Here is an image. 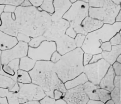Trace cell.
<instances>
[{
  "instance_id": "cell-7",
  "label": "cell",
  "mask_w": 121,
  "mask_h": 104,
  "mask_svg": "<svg viewBox=\"0 0 121 104\" xmlns=\"http://www.w3.org/2000/svg\"><path fill=\"white\" fill-rule=\"evenodd\" d=\"M18 84L20 89L17 93L20 104L29 101H39L46 96L40 86L32 82L25 84Z\"/></svg>"
},
{
  "instance_id": "cell-16",
  "label": "cell",
  "mask_w": 121,
  "mask_h": 104,
  "mask_svg": "<svg viewBox=\"0 0 121 104\" xmlns=\"http://www.w3.org/2000/svg\"><path fill=\"white\" fill-rule=\"evenodd\" d=\"M102 21L91 18L88 16L83 20L81 23L86 35L98 29L103 26Z\"/></svg>"
},
{
  "instance_id": "cell-10",
  "label": "cell",
  "mask_w": 121,
  "mask_h": 104,
  "mask_svg": "<svg viewBox=\"0 0 121 104\" xmlns=\"http://www.w3.org/2000/svg\"><path fill=\"white\" fill-rule=\"evenodd\" d=\"M69 26V22L63 18L58 21H52L43 35L47 40L55 42L65 35L66 30Z\"/></svg>"
},
{
  "instance_id": "cell-5",
  "label": "cell",
  "mask_w": 121,
  "mask_h": 104,
  "mask_svg": "<svg viewBox=\"0 0 121 104\" xmlns=\"http://www.w3.org/2000/svg\"><path fill=\"white\" fill-rule=\"evenodd\" d=\"M90 6L88 3L78 0L72 4L69 10L65 14L63 18L67 20L70 26L72 27L77 34L86 35L81 23L83 20L89 16Z\"/></svg>"
},
{
  "instance_id": "cell-14",
  "label": "cell",
  "mask_w": 121,
  "mask_h": 104,
  "mask_svg": "<svg viewBox=\"0 0 121 104\" xmlns=\"http://www.w3.org/2000/svg\"><path fill=\"white\" fill-rule=\"evenodd\" d=\"M72 4L69 0H53L54 12L51 15L52 21H58L63 18Z\"/></svg>"
},
{
  "instance_id": "cell-11",
  "label": "cell",
  "mask_w": 121,
  "mask_h": 104,
  "mask_svg": "<svg viewBox=\"0 0 121 104\" xmlns=\"http://www.w3.org/2000/svg\"><path fill=\"white\" fill-rule=\"evenodd\" d=\"M63 99L67 104H86L89 99L84 92L83 85L67 90Z\"/></svg>"
},
{
  "instance_id": "cell-33",
  "label": "cell",
  "mask_w": 121,
  "mask_h": 104,
  "mask_svg": "<svg viewBox=\"0 0 121 104\" xmlns=\"http://www.w3.org/2000/svg\"><path fill=\"white\" fill-rule=\"evenodd\" d=\"M16 37L18 42H22L27 44L31 40V37L26 34L21 32H18Z\"/></svg>"
},
{
  "instance_id": "cell-15",
  "label": "cell",
  "mask_w": 121,
  "mask_h": 104,
  "mask_svg": "<svg viewBox=\"0 0 121 104\" xmlns=\"http://www.w3.org/2000/svg\"><path fill=\"white\" fill-rule=\"evenodd\" d=\"M20 59H17L11 61L5 65H2L0 74L9 77L17 82V73L19 69Z\"/></svg>"
},
{
  "instance_id": "cell-32",
  "label": "cell",
  "mask_w": 121,
  "mask_h": 104,
  "mask_svg": "<svg viewBox=\"0 0 121 104\" xmlns=\"http://www.w3.org/2000/svg\"><path fill=\"white\" fill-rule=\"evenodd\" d=\"M24 0H0V4L2 5H11L17 7L20 6Z\"/></svg>"
},
{
  "instance_id": "cell-26",
  "label": "cell",
  "mask_w": 121,
  "mask_h": 104,
  "mask_svg": "<svg viewBox=\"0 0 121 104\" xmlns=\"http://www.w3.org/2000/svg\"><path fill=\"white\" fill-rule=\"evenodd\" d=\"M97 93L99 100L104 103L111 99V92L107 90L98 88L97 89Z\"/></svg>"
},
{
  "instance_id": "cell-50",
  "label": "cell",
  "mask_w": 121,
  "mask_h": 104,
  "mask_svg": "<svg viewBox=\"0 0 121 104\" xmlns=\"http://www.w3.org/2000/svg\"><path fill=\"white\" fill-rule=\"evenodd\" d=\"M55 104H67V103L63 99L56 100Z\"/></svg>"
},
{
  "instance_id": "cell-34",
  "label": "cell",
  "mask_w": 121,
  "mask_h": 104,
  "mask_svg": "<svg viewBox=\"0 0 121 104\" xmlns=\"http://www.w3.org/2000/svg\"><path fill=\"white\" fill-rule=\"evenodd\" d=\"M104 0H89L88 2L90 7H102Z\"/></svg>"
},
{
  "instance_id": "cell-17",
  "label": "cell",
  "mask_w": 121,
  "mask_h": 104,
  "mask_svg": "<svg viewBox=\"0 0 121 104\" xmlns=\"http://www.w3.org/2000/svg\"><path fill=\"white\" fill-rule=\"evenodd\" d=\"M18 42L16 37L0 31V50L2 51L11 49Z\"/></svg>"
},
{
  "instance_id": "cell-28",
  "label": "cell",
  "mask_w": 121,
  "mask_h": 104,
  "mask_svg": "<svg viewBox=\"0 0 121 104\" xmlns=\"http://www.w3.org/2000/svg\"><path fill=\"white\" fill-rule=\"evenodd\" d=\"M111 96L115 104H121V88L114 87L111 92Z\"/></svg>"
},
{
  "instance_id": "cell-23",
  "label": "cell",
  "mask_w": 121,
  "mask_h": 104,
  "mask_svg": "<svg viewBox=\"0 0 121 104\" xmlns=\"http://www.w3.org/2000/svg\"><path fill=\"white\" fill-rule=\"evenodd\" d=\"M17 83L9 77L0 74V87L8 89L10 91Z\"/></svg>"
},
{
  "instance_id": "cell-45",
  "label": "cell",
  "mask_w": 121,
  "mask_h": 104,
  "mask_svg": "<svg viewBox=\"0 0 121 104\" xmlns=\"http://www.w3.org/2000/svg\"><path fill=\"white\" fill-rule=\"evenodd\" d=\"M32 6L36 8L40 7L42 4L43 0H29Z\"/></svg>"
},
{
  "instance_id": "cell-3",
  "label": "cell",
  "mask_w": 121,
  "mask_h": 104,
  "mask_svg": "<svg viewBox=\"0 0 121 104\" xmlns=\"http://www.w3.org/2000/svg\"><path fill=\"white\" fill-rule=\"evenodd\" d=\"M81 48H76L62 55L60 59L54 64L55 71L63 83L69 81L83 72V57Z\"/></svg>"
},
{
  "instance_id": "cell-51",
  "label": "cell",
  "mask_w": 121,
  "mask_h": 104,
  "mask_svg": "<svg viewBox=\"0 0 121 104\" xmlns=\"http://www.w3.org/2000/svg\"><path fill=\"white\" fill-rule=\"evenodd\" d=\"M23 104H40L39 101H29L26 102Z\"/></svg>"
},
{
  "instance_id": "cell-56",
  "label": "cell",
  "mask_w": 121,
  "mask_h": 104,
  "mask_svg": "<svg viewBox=\"0 0 121 104\" xmlns=\"http://www.w3.org/2000/svg\"><path fill=\"white\" fill-rule=\"evenodd\" d=\"M116 62L121 63V54L119 56L117 59Z\"/></svg>"
},
{
  "instance_id": "cell-19",
  "label": "cell",
  "mask_w": 121,
  "mask_h": 104,
  "mask_svg": "<svg viewBox=\"0 0 121 104\" xmlns=\"http://www.w3.org/2000/svg\"><path fill=\"white\" fill-rule=\"evenodd\" d=\"M101 54L103 59L112 65L116 62L118 57L121 54V45L113 46L111 51H102Z\"/></svg>"
},
{
  "instance_id": "cell-47",
  "label": "cell",
  "mask_w": 121,
  "mask_h": 104,
  "mask_svg": "<svg viewBox=\"0 0 121 104\" xmlns=\"http://www.w3.org/2000/svg\"><path fill=\"white\" fill-rule=\"evenodd\" d=\"M20 6L23 7H29L32 6V5L29 0H24Z\"/></svg>"
},
{
  "instance_id": "cell-29",
  "label": "cell",
  "mask_w": 121,
  "mask_h": 104,
  "mask_svg": "<svg viewBox=\"0 0 121 104\" xmlns=\"http://www.w3.org/2000/svg\"><path fill=\"white\" fill-rule=\"evenodd\" d=\"M17 93L9 92L6 97L8 104H20Z\"/></svg>"
},
{
  "instance_id": "cell-53",
  "label": "cell",
  "mask_w": 121,
  "mask_h": 104,
  "mask_svg": "<svg viewBox=\"0 0 121 104\" xmlns=\"http://www.w3.org/2000/svg\"><path fill=\"white\" fill-rule=\"evenodd\" d=\"M5 5L0 4V17L3 13L4 12V9Z\"/></svg>"
},
{
  "instance_id": "cell-40",
  "label": "cell",
  "mask_w": 121,
  "mask_h": 104,
  "mask_svg": "<svg viewBox=\"0 0 121 104\" xmlns=\"http://www.w3.org/2000/svg\"><path fill=\"white\" fill-rule=\"evenodd\" d=\"M76 32L72 27L69 26L66 30L65 35L72 38H74L77 35Z\"/></svg>"
},
{
  "instance_id": "cell-27",
  "label": "cell",
  "mask_w": 121,
  "mask_h": 104,
  "mask_svg": "<svg viewBox=\"0 0 121 104\" xmlns=\"http://www.w3.org/2000/svg\"><path fill=\"white\" fill-rule=\"evenodd\" d=\"M46 40H47L46 39L43 35L31 37L30 41L28 43L29 46L32 48H37L43 41Z\"/></svg>"
},
{
  "instance_id": "cell-52",
  "label": "cell",
  "mask_w": 121,
  "mask_h": 104,
  "mask_svg": "<svg viewBox=\"0 0 121 104\" xmlns=\"http://www.w3.org/2000/svg\"><path fill=\"white\" fill-rule=\"evenodd\" d=\"M0 104H8L6 98L0 97Z\"/></svg>"
},
{
  "instance_id": "cell-42",
  "label": "cell",
  "mask_w": 121,
  "mask_h": 104,
  "mask_svg": "<svg viewBox=\"0 0 121 104\" xmlns=\"http://www.w3.org/2000/svg\"><path fill=\"white\" fill-rule=\"evenodd\" d=\"M65 94L60 90H56L53 92V98L55 100L62 99Z\"/></svg>"
},
{
  "instance_id": "cell-48",
  "label": "cell",
  "mask_w": 121,
  "mask_h": 104,
  "mask_svg": "<svg viewBox=\"0 0 121 104\" xmlns=\"http://www.w3.org/2000/svg\"><path fill=\"white\" fill-rule=\"evenodd\" d=\"M86 104H104V103L99 100L89 99Z\"/></svg>"
},
{
  "instance_id": "cell-22",
  "label": "cell",
  "mask_w": 121,
  "mask_h": 104,
  "mask_svg": "<svg viewBox=\"0 0 121 104\" xmlns=\"http://www.w3.org/2000/svg\"><path fill=\"white\" fill-rule=\"evenodd\" d=\"M36 61L28 56L20 58L19 62V69L30 72L34 68Z\"/></svg>"
},
{
  "instance_id": "cell-58",
  "label": "cell",
  "mask_w": 121,
  "mask_h": 104,
  "mask_svg": "<svg viewBox=\"0 0 121 104\" xmlns=\"http://www.w3.org/2000/svg\"><path fill=\"white\" fill-rule=\"evenodd\" d=\"M78 0H69V1L72 4H73L75 2H76Z\"/></svg>"
},
{
  "instance_id": "cell-43",
  "label": "cell",
  "mask_w": 121,
  "mask_h": 104,
  "mask_svg": "<svg viewBox=\"0 0 121 104\" xmlns=\"http://www.w3.org/2000/svg\"><path fill=\"white\" fill-rule=\"evenodd\" d=\"M121 76L116 75L114 80V87L121 89Z\"/></svg>"
},
{
  "instance_id": "cell-18",
  "label": "cell",
  "mask_w": 121,
  "mask_h": 104,
  "mask_svg": "<svg viewBox=\"0 0 121 104\" xmlns=\"http://www.w3.org/2000/svg\"><path fill=\"white\" fill-rule=\"evenodd\" d=\"M115 76L112 66H110L99 83V88L111 91L114 88V80Z\"/></svg>"
},
{
  "instance_id": "cell-37",
  "label": "cell",
  "mask_w": 121,
  "mask_h": 104,
  "mask_svg": "<svg viewBox=\"0 0 121 104\" xmlns=\"http://www.w3.org/2000/svg\"><path fill=\"white\" fill-rule=\"evenodd\" d=\"M55 101L53 98L46 96L39 101L40 104H55Z\"/></svg>"
},
{
  "instance_id": "cell-55",
  "label": "cell",
  "mask_w": 121,
  "mask_h": 104,
  "mask_svg": "<svg viewBox=\"0 0 121 104\" xmlns=\"http://www.w3.org/2000/svg\"><path fill=\"white\" fill-rule=\"evenodd\" d=\"M104 104H115V103L111 99L106 102Z\"/></svg>"
},
{
  "instance_id": "cell-54",
  "label": "cell",
  "mask_w": 121,
  "mask_h": 104,
  "mask_svg": "<svg viewBox=\"0 0 121 104\" xmlns=\"http://www.w3.org/2000/svg\"><path fill=\"white\" fill-rule=\"evenodd\" d=\"M114 4L117 5H121V0H111Z\"/></svg>"
},
{
  "instance_id": "cell-2",
  "label": "cell",
  "mask_w": 121,
  "mask_h": 104,
  "mask_svg": "<svg viewBox=\"0 0 121 104\" xmlns=\"http://www.w3.org/2000/svg\"><path fill=\"white\" fill-rule=\"evenodd\" d=\"M54 66L50 61H37L34 68L29 72L32 82L39 86L46 96L52 98L54 90H60L65 94L67 90L55 71Z\"/></svg>"
},
{
  "instance_id": "cell-12",
  "label": "cell",
  "mask_w": 121,
  "mask_h": 104,
  "mask_svg": "<svg viewBox=\"0 0 121 104\" xmlns=\"http://www.w3.org/2000/svg\"><path fill=\"white\" fill-rule=\"evenodd\" d=\"M102 7L105 16L103 22L105 24H112L115 23V18L121 10V5H117L111 0H104Z\"/></svg>"
},
{
  "instance_id": "cell-38",
  "label": "cell",
  "mask_w": 121,
  "mask_h": 104,
  "mask_svg": "<svg viewBox=\"0 0 121 104\" xmlns=\"http://www.w3.org/2000/svg\"><path fill=\"white\" fill-rule=\"evenodd\" d=\"M62 56V55L56 51L51 55L50 61L52 63L55 64L60 59Z\"/></svg>"
},
{
  "instance_id": "cell-60",
  "label": "cell",
  "mask_w": 121,
  "mask_h": 104,
  "mask_svg": "<svg viewBox=\"0 0 121 104\" xmlns=\"http://www.w3.org/2000/svg\"><path fill=\"white\" fill-rule=\"evenodd\" d=\"M79 0L83 1L86 2V3H87L88 2L89 0Z\"/></svg>"
},
{
  "instance_id": "cell-1",
  "label": "cell",
  "mask_w": 121,
  "mask_h": 104,
  "mask_svg": "<svg viewBox=\"0 0 121 104\" xmlns=\"http://www.w3.org/2000/svg\"><path fill=\"white\" fill-rule=\"evenodd\" d=\"M2 20L4 30L16 37L18 32L31 37L42 35L52 23L51 15L32 6H19L14 13H4Z\"/></svg>"
},
{
  "instance_id": "cell-25",
  "label": "cell",
  "mask_w": 121,
  "mask_h": 104,
  "mask_svg": "<svg viewBox=\"0 0 121 104\" xmlns=\"http://www.w3.org/2000/svg\"><path fill=\"white\" fill-rule=\"evenodd\" d=\"M40 7L43 11L51 15L54 12L53 0H43Z\"/></svg>"
},
{
  "instance_id": "cell-21",
  "label": "cell",
  "mask_w": 121,
  "mask_h": 104,
  "mask_svg": "<svg viewBox=\"0 0 121 104\" xmlns=\"http://www.w3.org/2000/svg\"><path fill=\"white\" fill-rule=\"evenodd\" d=\"M83 90L89 99L99 100L97 93V89L99 88V85H96L88 81L83 85Z\"/></svg>"
},
{
  "instance_id": "cell-59",
  "label": "cell",
  "mask_w": 121,
  "mask_h": 104,
  "mask_svg": "<svg viewBox=\"0 0 121 104\" xmlns=\"http://www.w3.org/2000/svg\"><path fill=\"white\" fill-rule=\"evenodd\" d=\"M2 24V21L1 19L0 18V27L1 26Z\"/></svg>"
},
{
  "instance_id": "cell-36",
  "label": "cell",
  "mask_w": 121,
  "mask_h": 104,
  "mask_svg": "<svg viewBox=\"0 0 121 104\" xmlns=\"http://www.w3.org/2000/svg\"><path fill=\"white\" fill-rule=\"evenodd\" d=\"M111 66L116 75L121 76V63L116 62Z\"/></svg>"
},
{
  "instance_id": "cell-9",
  "label": "cell",
  "mask_w": 121,
  "mask_h": 104,
  "mask_svg": "<svg viewBox=\"0 0 121 104\" xmlns=\"http://www.w3.org/2000/svg\"><path fill=\"white\" fill-rule=\"evenodd\" d=\"M28 44L18 42L14 46L8 50L2 51V65L7 64L13 60L19 59L27 55Z\"/></svg>"
},
{
  "instance_id": "cell-6",
  "label": "cell",
  "mask_w": 121,
  "mask_h": 104,
  "mask_svg": "<svg viewBox=\"0 0 121 104\" xmlns=\"http://www.w3.org/2000/svg\"><path fill=\"white\" fill-rule=\"evenodd\" d=\"M111 65L103 59L96 63H90L84 66L83 72L88 81L96 85H99Z\"/></svg>"
},
{
  "instance_id": "cell-30",
  "label": "cell",
  "mask_w": 121,
  "mask_h": 104,
  "mask_svg": "<svg viewBox=\"0 0 121 104\" xmlns=\"http://www.w3.org/2000/svg\"><path fill=\"white\" fill-rule=\"evenodd\" d=\"M86 35L84 34L78 33L74 38L77 48H81L85 41Z\"/></svg>"
},
{
  "instance_id": "cell-44",
  "label": "cell",
  "mask_w": 121,
  "mask_h": 104,
  "mask_svg": "<svg viewBox=\"0 0 121 104\" xmlns=\"http://www.w3.org/2000/svg\"><path fill=\"white\" fill-rule=\"evenodd\" d=\"M102 59V55L101 53L93 54L92 58V59L90 62V63H96Z\"/></svg>"
},
{
  "instance_id": "cell-24",
  "label": "cell",
  "mask_w": 121,
  "mask_h": 104,
  "mask_svg": "<svg viewBox=\"0 0 121 104\" xmlns=\"http://www.w3.org/2000/svg\"><path fill=\"white\" fill-rule=\"evenodd\" d=\"M17 82L18 83L27 84L31 83L32 80L29 72L19 69L17 71Z\"/></svg>"
},
{
  "instance_id": "cell-31",
  "label": "cell",
  "mask_w": 121,
  "mask_h": 104,
  "mask_svg": "<svg viewBox=\"0 0 121 104\" xmlns=\"http://www.w3.org/2000/svg\"><path fill=\"white\" fill-rule=\"evenodd\" d=\"M109 41L112 46L121 45V30L114 35Z\"/></svg>"
},
{
  "instance_id": "cell-4",
  "label": "cell",
  "mask_w": 121,
  "mask_h": 104,
  "mask_svg": "<svg viewBox=\"0 0 121 104\" xmlns=\"http://www.w3.org/2000/svg\"><path fill=\"white\" fill-rule=\"evenodd\" d=\"M121 30V22L112 24H105L100 28L86 35L81 49L84 53L92 54L101 53L100 48L102 43L109 41L117 33Z\"/></svg>"
},
{
  "instance_id": "cell-13",
  "label": "cell",
  "mask_w": 121,
  "mask_h": 104,
  "mask_svg": "<svg viewBox=\"0 0 121 104\" xmlns=\"http://www.w3.org/2000/svg\"><path fill=\"white\" fill-rule=\"evenodd\" d=\"M56 51L62 55L69 53L77 48L74 39L65 35L55 41Z\"/></svg>"
},
{
  "instance_id": "cell-46",
  "label": "cell",
  "mask_w": 121,
  "mask_h": 104,
  "mask_svg": "<svg viewBox=\"0 0 121 104\" xmlns=\"http://www.w3.org/2000/svg\"><path fill=\"white\" fill-rule=\"evenodd\" d=\"M9 92L8 89L0 87V97L6 98Z\"/></svg>"
},
{
  "instance_id": "cell-8",
  "label": "cell",
  "mask_w": 121,
  "mask_h": 104,
  "mask_svg": "<svg viewBox=\"0 0 121 104\" xmlns=\"http://www.w3.org/2000/svg\"><path fill=\"white\" fill-rule=\"evenodd\" d=\"M56 51L55 42L45 41L36 48L29 47L27 56L37 61H49L52 53Z\"/></svg>"
},
{
  "instance_id": "cell-20",
  "label": "cell",
  "mask_w": 121,
  "mask_h": 104,
  "mask_svg": "<svg viewBox=\"0 0 121 104\" xmlns=\"http://www.w3.org/2000/svg\"><path fill=\"white\" fill-rule=\"evenodd\" d=\"M88 81V80L86 76L85 73L83 72L75 77L64 83L65 87L67 90L83 85Z\"/></svg>"
},
{
  "instance_id": "cell-35",
  "label": "cell",
  "mask_w": 121,
  "mask_h": 104,
  "mask_svg": "<svg viewBox=\"0 0 121 104\" xmlns=\"http://www.w3.org/2000/svg\"><path fill=\"white\" fill-rule=\"evenodd\" d=\"M112 46L110 41H108L102 43L100 48L102 51H109L112 49Z\"/></svg>"
},
{
  "instance_id": "cell-57",
  "label": "cell",
  "mask_w": 121,
  "mask_h": 104,
  "mask_svg": "<svg viewBox=\"0 0 121 104\" xmlns=\"http://www.w3.org/2000/svg\"><path fill=\"white\" fill-rule=\"evenodd\" d=\"M2 51L0 50V68L1 66L2 65L1 63V54Z\"/></svg>"
},
{
  "instance_id": "cell-41",
  "label": "cell",
  "mask_w": 121,
  "mask_h": 104,
  "mask_svg": "<svg viewBox=\"0 0 121 104\" xmlns=\"http://www.w3.org/2000/svg\"><path fill=\"white\" fill-rule=\"evenodd\" d=\"M17 8V6L13 5H5L4 9V12L9 13H14Z\"/></svg>"
},
{
  "instance_id": "cell-49",
  "label": "cell",
  "mask_w": 121,
  "mask_h": 104,
  "mask_svg": "<svg viewBox=\"0 0 121 104\" xmlns=\"http://www.w3.org/2000/svg\"><path fill=\"white\" fill-rule=\"evenodd\" d=\"M115 22H121V10L118 14L116 17Z\"/></svg>"
},
{
  "instance_id": "cell-39",
  "label": "cell",
  "mask_w": 121,
  "mask_h": 104,
  "mask_svg": "<svg viewBox=\"0 0 121 104\" xmlns=\"http://www.w3.org/2000/svg\"><path fill=\"white\" fill-rule=\"evenodd\" d=\"M92 56L93 54L84 52L83 57V62L84 66L89 64Z\"/></svg>"
}]
</instances>
